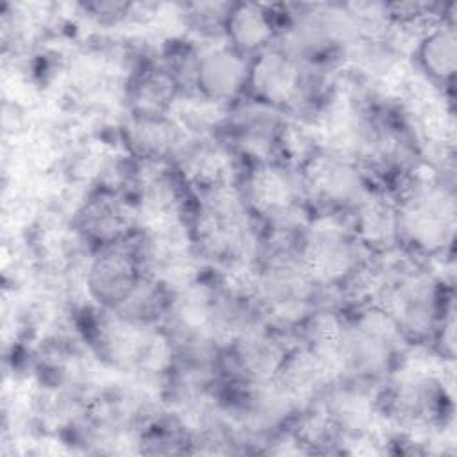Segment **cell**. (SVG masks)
<instances>
[{
  "label": "cell",
  "instance_id": "1",
  "mask_svg": "<svg viewBox=\"0 0 457 457\" xmlns=\"http://www.w3.org/2000/svg\"><path fill=\"white\" fill-rule=\"evenodd\" d=\"M391 195L400 250L437 266L452 262L457 227L455 171L425 168Z\"/></svg>",
  "mask_w": 457,
  "mask_h": 457
},
{
  "label": "cell",
  "instance_id": "2",
  "mask_svg": "<svg viewBox=\"0 0 457 457\" xmlns=\"http://www.w3.org/2000/svg\"><path fill=\"white\" fill-rule=\"evenodd\" d=\"M373 257L346 221L316 218L307 225L303 268L323 291L341 303L346 302Z\"/></svg>",
  "mask_w": 457,
  "mask_h": 457
},
{
  "label": "cell",
  "instance_id": "3",
  "mask_svg": "<svg viewBox=\"0 0 457 457\" xmlns=\"http://www.w3.org/2000/svg\"><path fill=\"white\" fill-rule=\"evenodd\" d=\"M298 170L312 220L328 218L346 221L378 189L355 159L320 146L298 164Z\"/></svg>",
  "mask_w": 457,
  "mask_h": 457
},
{
  "label": "cell",
  "instance_id": "4",
  "mask_svg": "<svg viewBox=\"0 0 457 457\" xmlns=\"http://www.w3.org/2000/svg\"><path fill=\"white\" fill-rule=\"evenodd\" d=\"M237 184L264 228L296 227L312 220L298 164L284 159L243 164Z\"/></svg>",
  "mask_w": 457,
  "mask_h": 457
},
{
  "label": "cell",
  "instance_id": "5",
  "mask_svg": "<svg viewBox=\"0 0 457 457\" xmlns=\"http://www.w3.org/2000/svg\"><path fill=\"white\" fill-rule=\"evenodd\" d=\"M289 116L245 95L230 105L221 120L218 136L243 164L282 159V139Z\"/></svg>",
  "mask_w": 457,
  "mask_h": 457
},
{
  "label": "cell",
  "instance_id": "6",
  "mask_svg": "<svg viewBox=\"0 0 457 457\" xmlns=\"http://www.w3.org/2000/svg\"><path fill=\"white\" fill-rule=\"evenodd\" d=\"M68 228L93 252L129 239L139 228V212L123 189L95 182L71 209Z\"/></svg>",
  "mask_w": 457,
  "mask_h": 457
},
{
  "label": "cell",
  "instance_id": "7",
  "mask_svg": "<svg viewBox=\"0 0 457 457\" xmlns=\"http://www.w3.org/2000/svg\"><path fill=\"white\" fill-rule=\"evenodd\" d=\"M145 277L130 236L121 243L93 250L82 268L80 284L89 305L112 312L132 296Z\"/></svg>",
  "mask_w": 457,
  "mask_h": 457
},
{
  "label": "cell",
  "instance_id": "8",
  "mask_svg": "<svg viewBox=\"0 0 457 457\" xmlns=\"http://www.w3.org/2000/svg\"><path fill=\"white\" fill-rule=\"evenodd\" d=\"M196 45L191 73V93L228 109L246 95L250 61L225 41Z\"/></svg>",
  "mask_w": 457,
  "mask_h": 457
},
{
  "label": "cell",
  "instance_id": "9",
  "mask_svg": "<svg viewBox=\"0 0 457 457\" xmlns=\"http://www.w3.org/2000/svg\"><path fill=\"white\" fill-rule=\"evenodd\" d=\"M409 59L418 79L453 100L457 71L455 18H443L421 29L412 39Z\"/></svg>",
  "mask_w": 457,
  "mask_h": 457
},
{
  "label": "cell",
  "instance_id": "10",
  "mask_svg": "<svg viewBox=\"0 0 457 457\" xmlns=\"http://www.w3.org/2000/svg\"><path fill=\"white\" fill-rule=\"evenodd\" d=\"M123 154L139 162H173L187 134L171 114H137L123 111L116 129Z\"/></svg>",
  "mask_w": 457,
  "mask_h": 457
},
{
  "label": "cell",
  "instance_id": "11",
  "mask_svg": "<svg viewBox=\"0 0 457 457\" xmlns=\"http://www.w3.org/2000/svg\"><path fill=\"white\" fill-rule=\"evenodd\" d=\"M280 30L278 4L230 2L223 25V41L246 59L277 43Z\"/></svg>",
  "mask_w": 457,
  "mask_h": 457
},
{
  "label": "cell",
  "instance_id": "12",
  "mask_svg": "<svg viewBox=\"0 0 457 457\" xmlns=\"http://www.w3.org/2000/svg\"><path fill=\"white\" fill-rule=\"evenodd\" d=\"M357 239L373 255H389L400 250L398 216L391 193L375 189L346 220Z\"/></svg>",
  "mask_w": 457,
  "mask_h": 457
}]
</instances>
